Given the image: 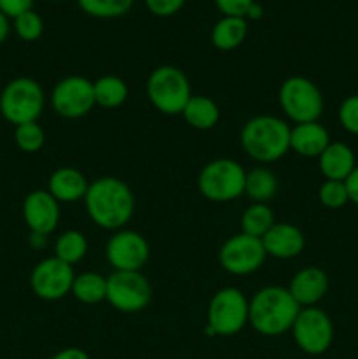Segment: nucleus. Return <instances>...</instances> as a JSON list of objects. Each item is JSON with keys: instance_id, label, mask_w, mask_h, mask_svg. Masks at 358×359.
Returning a JSON list of instances; mask_svg holds the SVG:
<instances>
[{"instance_id": "30", "label": "nucleus", "mask_w": 358, "mask_h": 359, "mask_svg": "<svg viewBox=\"0 0 358 359\" xmlns=\"http://www.w3.org/2000/svg\"><path fill=\"white\" fill-rule=\"evenodd\" d=\"M14 32L25 42L39 41L44 34V21L34 9L14 18Z\"/></svg>"}, {"instance_id": "38", "label": "nucleus", "mask_w": 358, "mask_h": 359, "mask_svg": "<svg viewBox=\"0 0 358 359\" xmlns=\"http://www.w3.org/2000/svg\"><path fill=\"white\" fill-rule=\"evenodd\" d=\"M9 32H11L9 18H7L4 13H0V44L6 42V39L9 37Z\"/></svg>"}, {"instance_id": "24", "label": "nucleus", "mask_w": 358, "mask_h": 359, "mask_svg": "<svg viewBox=\"0 0 358 359\" xmlns=\"http://www.w3.org/2000/svg\"><path fill=\"white\" fill-rule=\"evenodd\" d=\"M70 294L79 304L84 305H97L100 302H105V294H107V277L100 276L98 272L76 273Z\"/></svg>"}, {"instance_id": "13", "label": "nucleus", "mask_w": 358, "mask_h": 359, "mask_svg": "<svg viewBox=\"0 0 358 359\" xmlns=\"http://www.w3.org/2000/svg\"><path fill=\"white\" fill-rule=\"evenodd\" d=\"M151 248L142 233L121 228L105 244V258L118 272H140L150 262Z\"/></svg>"}, {"instance_id": "8", "label": "nucleus", "mask_w": 358, "mask_h": 359, "mask_svg": "<svg viewBox=\"0 0 358 359\" xmlns=\"http://www.w3.org/2000/svg\"><path fill=\"white\" fill-rule=\"evenodd\" d=\"M277 100L281 111L293 125L318 121L325 109L321 90L304 76L286 77L277 91Z\"/></svg>"}, {"instance_id": "29", "label": "nucleus", "mask_w": 358, "mask_h": 359, "mask_svg": "<svg viewBox=\"0 0 358 359\" xmlns=\"http://www.w3.org/2000/svg\"><path fill=\"white\" fill-rule=\"evenodd\" d=\"M14 142L23 153H39L46 144V133L37 121L14 128Z\"/></svg>"}, {"instance_id": "5", "label": "nucleus", "mask_w": 358, "mask_h": 359, "mask_svg": "<svg viewBox=\"0 0 358 359\" xmlns=\"http://www.w3.org/2000/svg\"><path fill=\"white\" fill-rule=\"evenodd\" d=\"M44 104V90L32 77H14L0 91V114L14 126L37 121Z\"/></svg>"}, {"instance_id": "26", "label": "nucleus", "mask_w": 358, "mask_h": 359, "mask_svg": "<svg viewBox=\"0 0 358 359\" xmlns=\"http://www.w3.org/2000/svg\"><path fill=\"white\" fill-rule=\"evenodd\" d=\"M276 224L272 209L269 203H251L241 216V231L251 237L263 238V235Z\"/></svg>"}, {"instance_id": "37", "label": "nucleus", "mask_w": 358, "mask_h": 359, "mask_svg": "<svg viewBox=\"0 0 358 359\" xmlns=\"http://www.w3.org/2000/svg\"><path fill=\"white\" fill-rule=\"evenodd\" d=\"M49 359H90V356H88L86 351L79 349V347H67V349L53 354Z\"/></svg>"}, {"instance_id": "22", "label": "nucleus", "mask_w": 358, "mask_h": 359, "mask_svg": "<svg viewBox=\"0 0 358 359\" xmlns=\"http://www.w3.org/2000/svg\"><path fill=\"white\" fill-rule=\"evenodd\" d=\"M248 20L241 16H223L211 30V42L220 51L237 49L248 37Z\"/></svg>"}, {"instance_id": "40", "label": "nucleus", "mask_w": 358, "mask_h": 359, "mask_svg": "<svg viewBox=\"0 0 358 359\" xmlns=\"http://www.w3.org/2000/svg\"><path fill=\"white\" fill-rule=\"evenodd\" d=\"M46 244H48V237H46V235L30 233V245H32V248L42 249Z\"/></svg>"}, {"instance_id": "1", "label": "nucleus", "mask_w": 358, "mask_h": 359, "mask_svg": "<svg viewBox=\"0 0 358 359\" xmlns=\"http://www.w3.org/2000/svg\"><path fill=\"white\" fill-rule=\"evenodd\" d=\"M83 202L88 217L102 230H121L135 212L133 191L123 179L112 175L90 182Z\"/></svg>"}, {"instance_id": "35", "label": "nucleus", "mask_w": 358, "mask_h": 359, "mask_svg": "<svg viewBox=\"0 0 358 359\" xmlns=\"http://www.w3.org/2000/svg\"><path fill=\"white\" fill-rule=\"evenodd\" d=\"M32 6H34V0H0V13L14 20L20 14L30 11Z\"/></svg>"}, {"instance_id": "28", "label": "nucleus", "mask_w": 358, "mask_h": 359, "mask_svg": "<svg viewBox=\"0 0 358 359\" xmlns=\"http://www.w3.org/2000/svg\"><path fill=\"white\" fill-rule=\"evenodd\" d=\"M84 14L97 20H112L128 13L133 0H76Z\"/></svg>"}, {"instance_id": "32", "label": "nucleus", "mask_w": 358, "mask_h": 359, "mask_svg": "<svg viewBox=\"0 0 358 359\" xmlns=\"http://www.w3.org/2000/svg\"><path fill=\"white\" fill-rule=\"evenodd\" d=\"M339 123L347 133L358 135V95L344 98L343 104L339 105Z\"/></svg>"}, {"instance_id": "23", "label": "nucleus", "mask_w": 358, "mask_h": 359, "mask_svg": "<svg viewBox=\"0 0 358 359\" xmlns=\"http://www.w3.org/2000/svg\"><path fill=\"white\" fill-rule=\"evenodd\" d=\"M279 191V179L270 168L256 167L246 172L244 195L253 203H269Z\"/></svg>"}, {"instance_id": "27", "label": "nucleus", "mask_w": 358, "mask_h": 359, "mask_svg": "<svg viewBox=\"0 0 358 359\" xmlns=\"http://www.w3.org/2000/svg\"><path fill=\"white\" fill-rule=\"evenodd\" d=\"M88 255V238L79 230H67L55 241V256L69 265L83 262Z\"/></svg>"}, {"instance_id": "19", "label": "nucleus", "mask_w": 358, "mask_h": 359, "mask_svg": "<svg viewBox=\"0 0 358 359\" xmlns=\"http://www.w3.org/2000/svg\"><path fill=\"white\" fill-rule=\"evenodd\" d=\"M86 175L74 167H60L49 175L48 191L58 200L60 203H74L84 200L88 191Z\"/></svg>"}, {"instance_id": "33", "label": "nucleus", "mask_w": 358, "mask_h": 359, "mask_svg": "<svg viewBox=\"0 0 358 359\" xmlns=\"http://www.w3.org/2000/svg\"><path fill=\"white\" fill-rule=\"evenodd\" d=\"M186 0H144V6L151 14L160 18H168L178 14L185 7Z\"/></svg>"}, {"instance_id": "12", "label": "nucleus", "mask_w": 358, "mask_h": 359, "mask_svg": "<svg viewBox=\"0 0 358 359\" xmlns=\"http://www.w3.org/2000/svg\"><path fill=\"white\" fill-rule=\"evenodd\" d=\"M53 111L65 119H79L93 111V81L84 76H67L51 91Z\"/></svg>"}, {"instance_id": "11", "label": "nucleus", "mask_w": 358, "mask_h": 359, "mask_svg": "<svg viewBox=\"0 0 358 359\" xmlns=\"http://www.w3.org/2000/svg\"><path fill=\"white\" fill-rule=\"evenodd\" d=\"M218 259L225 272L230 276H251L265 265L267 252L262 238L246 233H235L221 244Z\"/></svg>"}, {"instance_id": "34", "label": "nucleus", "mask_w": 358, "mask_h": 359, "mask_svg": "<svg viewBox=\"0 0 358 359\" xmlns=\"http://www.w3.org/2000/svg\"><path fill=\"white\" fill-rule=\"evenodd\" d=\"M255 2L256 0H214V6L223 13V16L246 18V13Z\"/></svg>"}, {"instance_id": "6", "label": "nucleus", "mask_w": 358, "mask_h": 359, "mask_svg": "<svg viewBox=\"0 0 358 359\" xmlns=\"http://www.w3.org/2000/svg\"><path fill=\"white\" fill-rule=\"evenodd\" d=\"M249 325V300L237 287H221L207 307V337H232Z\"/></svg>"}, {"instance_id": "3", "label": "nucleus", "mask_w": 358, "mask_h": 359, "mask_svg": "<svg viewBox=\"0 0 358 359\" xmlns=\"http://www.w3.org/2000/svg\"><path fill=\"white\" fill-rule=\"evenodd\" d=\"M291 126L272 114L248 119L241 130V147L258 163H274L290 151Z\"/></svg>"}, {"instance_id": "10", "label": "nucleus", "mask_w": 358, "mask_h": 359, "mask_svg": "<svg viewBox=\"0 0 358 359\" xmlns=\"http://www.w3.org/2000/svg\"><path fill=\"white\" fill-rule=\"evenodd\" d=\"M290 332L298 349L309 356L325 354L333 342V323L319 307L300 309Z\"/></svg>"}, {"instance_id": "39", "label": "nucleus", "mask_w": 358, "mask_h": 359, "mask_svg": "<svg viewBox=\"0 0 358 359\" xmlns=\"http://www.w3.org/2000/svg\"><path fill=\"white\" fill-rule=\"evenodd\" d=\"M262 16H263V7L260 6L258 2L253 4V6L248 9V13H246V20H249V21H256V20H260Z\"/></svg>"}, {"instance_id": "9", "label": "nucleus", "mask_w": 358, "mask_h": 359, "mask_svg": "<svg viewBox=\"0 0 358 359\" xmlns=\"http://www.w3.org/2000/svg\"><path fill=\"white\" fill-rule=\"evenodd\" d=\"M153 298V287L142 272H114L107 276L105 302L123 314L142 312Z\"/></svg>"}, {"instance_id": "21", "label": "nucleus", "mask_w": 358, "mask_h": 359, "mask_svg": "<svg viewBox=\"0 0 358 359\" xmlns=\"http://www.w3.org/2000/svg\"><path fill=\"white\" fill-rule=\"evenodd\" d=\"M183 119L188 123L192 128L207 132L218 125L221 118V111L216 102L206 95H192L186 102L185 109L181 112Z\"/></svg>"}, {"instance_id": "31", "label": "nucleus", "mask_w": 358, "mask_h": 359, "mask_svg": "<svg viewBox=\"0 0 358 359\" xmlns=\"http://www.w3.org/2000/svg\"><path fill=\"white\" fill-rule=\"evenodd\" d=\"M318 198L326 209H343L350 198L344 181H325L318 189Z\"/></svg>"}, {"instance_id": "17", "label": "nucleus", "mask_w": 358, "mask_h": 359, "mask_svg": "<svg viewBox=\"0 0 358 359\" xmlns=\"http://www.w3.org/2000/svg\"><path fill=\"white\" fill-rule=\"evenodd\" d=\"M267 258L291 259L302 255L305 249V235L291 223H276L262 238Z\"/></svg>"}, {"instance_id": "15", "label": "nucleus", "mask_w": 358, "mask_h": 359, "mask_svg": "<svg viewBox=\"0 0 358 359\" xmlns=\"http://www.w3.org/2000/svg\"><path fill=\"white\" fill-rule=\"evenodd\" d=\"M23 221L30 233L49 235L58 228L60 202L48 189H34L23 200Z\"/></svg>"}, {"instance_id": "16", "label": "nucleus", "mask_w": 358, "mask_h": 359, "mask_svg": "<svg viewBox=\"0 0 358 359\" xmlns=\"http://www.w3.org/2000/svg\"><path fill=\"white\" fill-rule=\"evenodd\" d=\"M330 280L325 270L319 266H304L291 277L288 291L293 300L304 307H314L329 293Z\"/></svg>"}, {"instance_id": "14", "label": "nucleus", "mask_w": 358, "mask_h": 359, "mask_svg": "<svg viewBox=\"0 0 358 359\" xmlns=\"http://www.w3.org/2000/svg\"><path fill=\"white\" fill-rule=\"evenodd\" d=\"M74 272L72 265L62 262L56 256L41 259L30 273L32 293L44 302H58L70 294Z\"/></svg>"}, {"instance_id": "2", "label": "nucleus", "mask_w": 358, "mask_h": 359, "mask_svg": "<svg viewBox=\"0 0 358 359\" xmlns=\"http://www.w3.org/2000/svg\"><path fill=\"white\" fill-rule=\"evenodd\" d=\"M288 287L265 286L249 300V325L263 337H279L290 332L300 312Z\"/></svg>"}, {"instance_id": "20", "label": "nucleus", "mask_w": 358, "mask_h": 359, "mask_svg": "<svg viewBox=\"0 0 358 359\" xmlns=\"http://www.w3.org/2000/svg\"><path fill=\"white\" fill-rule=\"evenodd\" d=\"M318 167L325 181H346L357 167V156L347 144L330 142L319 154Z\"/></svg>"}, {"instance_id": "25", "label": "nucleus", "mask_w": 358, "mask_h": 359, "mask_svg": "<svg viewBox=\"0 0 358 359\" xmlns=\"http://www.w3.org/2000/svg\"><path fill=\"white\" fill-rule=\"evenodd\" d=\"M95 104L104 109H118L128 98V86L118 76H102L93 81Z\"/></svg>"}, {"instance_id": "7", "label": "nucleus", "mask_w": 358, "mask_h": 359, "mask_svg": "<svg viewBox=\"0 0 358 359\" xmlns=\"http://www.w3.org/2000/svg\"><path fill=\"white\" fill-rule=\"evenodd\" d=\"M246 170L232 158H216L200 170L197 186L200 195L209 202L227 203L244 195Z\"/></svg>"}, {"instance_id": "18", "label": "nucleus", "mask_w": 358, "mask_h": 359, "mask_svg": "<svg viewBox=\"0 0 358 359\" xmlns=\"http://www.w3.org/2000/svg\"><path fill=\"white\" fill-rule=\"evenodd\" d=\"M332 142L330 133L319 121L298 123L291 126L290 151L302 158H319V154Z\"/></svg>"}, {"instance_id": "36", "label": "nucleus", "mask_w": 358, "mask_h": 359, "mask_svg": "<svg viewBox=\"0 0 358 359\" xmlns=\"http://www.w3.org/2000/svg\"><path fill=\"white\" fill-rule=\"evenodd\" d=\"M347 189V198H350L351 203L358 207V165L354 167V170L347 175V179L344 181Z\"/></svg>"}, {"instance_id": "4", "label": "nucleus", "mask_w": 358, "mask_h": 359, "mask_svg": "<svg viewBox=\"0 0 358 359\" xmlns=\"http://www.w3.org/2000/svg\"><path fill=\"white\" fill-rule=\"evenodd\" d=\"M150 104L165 116H178L192 97L188 76L175 65H160L151 70L146 81Z\"/></svg>"}]
</instances>
